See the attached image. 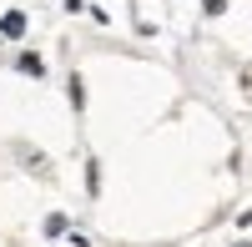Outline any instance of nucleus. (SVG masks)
<instances>
[{
    "instance_id": "f03ea898",
    "label": "nucleus",
    "mask_w": 252,
    "mask_h": 247,
    "mask_svg": "<svg viewBox=\"0 0 252 247\" xmlns=\"http://www.w3.org/2000/svg\"><path fill=\"white\" fill-rule=\"evenodd\" d=\"M20 71H26V76H46V66H40V56H31V51L20 56Z\"/></svg>"
},
{
    "instance_id": "f257e3e1",
    "label": "nucleus",
    "mask_w": 252,
    "mask_h": 247,
    "mask_svg": "<svg viewBox=\"0 0 252 247\" xmlns=\"http://www.w3.org/2000/svg\"><path fill=\"white\" fill-rule=\"evenodd\" d=\"M0 35H26V15H20V10H5V15H0Z\"/></svg>"
},
{
    "instance_id": "7ed1b4c3",
    "label": "nucleus",
    "mask_w": 252,
    "mask_h": 247,
    "mask_svg": "<svg viewBox=\"0 0 252 247\" xmlns=\"http://www.w3.org/2000/svg\"><path fill=\"white\" fill-rule=\"evenodd\" d=\"M71 106H76V111L86 106V86H81V76H71Z\"/></svg>"
},
{
    "instance_id": "20e7f679",
    "label": "nucleus",
    "mask_w": 252,
    "mask_h": 247,
    "mask_svg": "<svg viewBox=\"0 0 252 247\" xmlns=\"http://www.w3.org/2000/svg\"><path fill=\"white\" fill-rule=\"evenodd\" d=\"M202 10H207V15H222V10H227V0H202Z\"/></svg>"
}]
</instances>
